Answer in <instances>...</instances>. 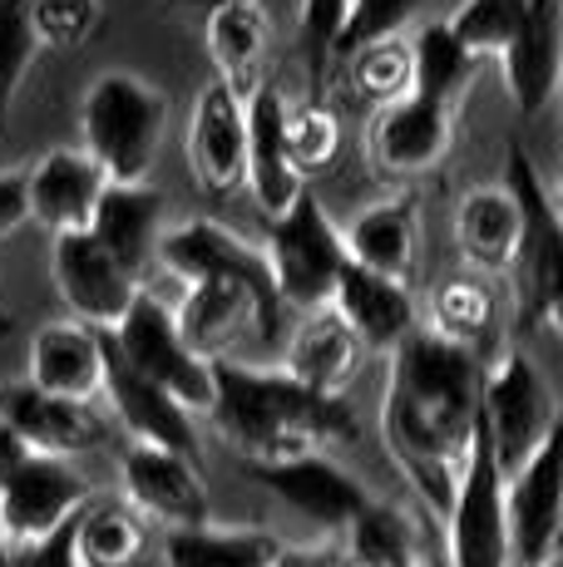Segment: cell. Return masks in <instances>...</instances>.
<instances>
[{"label":"cell","mask_w":563,"mask_h":567,"mask_svg":"<svg viewBox=\"0 0 563 567\" xmlns=\"http://www.w3.org/2000/svg\"><path fill=\"white\" fill-rule=\"evenodd\" d=\"M25 454H30V450H25V444L16 440V430H10V424L0 420V478H6L10 468L20 464V460H25Z\"/></svg>","instance_id":"cell-40"},{"label":"cell","mask_w":563,"mask_h":567,"mask_svg":"<svg viewBox=\"0 0 563 567\" xmlns=\"http://www.w3.org/2000/svg\"><path fill=\"white\" fill-rule=\"evenodd\" d=\"M110 346L124 355L139 375H149L154 385H164L183 410L208 414L213 400V361H203L188 341H183L178 321H173V307L149 291H139L129 301V311L110 326Z\"/></svg>","instance_id":"cell-8"},{"label":"cell","mask_w":563,"mask_h":567,"mask_svg":"<svg viewBox=\"0 0 563 567\" xmlns=\"http://www.w3.org/2000/svg\"><path fill=\"white\" fill-rule=\"evenodd\" d=\"M90 494V478L80 474L74 460L30 450L0 478V538H6V548H35V543L55 538L60 528H70V518L80 514Z\"/></svg>","instance_id":"cell-9"},{"label":"cell","mask_w":563,"mask_h":567,"mask_svg":"<svg viewBox=\"0 0 563 567\" xmlns=\"http://www.w3.org/2000/svg\"><path fill=\"white\" fill-rule=\"evenodd\" d=\"M100 395L110 400L114 420L129 430V440L139 444H164L178 454H198V434H193V410H183L164 385H154L149 375H139L134 365L110 346L104 336V375Z\"/></svg>","instance_id":"cell-20"},{"label":"cell","mask_w":563,"mask_h":567,"mask_svg":"<svg viewBox=\"0 0 563 567\" xmlns=\"http://www.w3.org/2000/svg\"><path fill=\"white\" fill-rule=\"evenodd\" d=\"M346 74H351V90L361 94L366 104H391L410 94V40L391 35V40H371V45L341 54Z\"/></svg>","instance_id":"cell-33"},{"label":"cell","mask_w":563,"mask_h":567,"mask_svg":"<svg viewBox=\"0 0 563 567\" xmlns=\"http://www.w3.org/2000/svg\"><path fill=\"white\" fill-rule=\"evenodd\" d=\"M366 144H371V163L386 178L430 173L454 144V104L426 100V94H406V100L381 104Z\"/></svg>","instance_id":"cell-18"},{"label":"cell","mask_w":563,"mask_h":567,"mask_svg":"<svg viewBox=\"0 0 563 567\" xmlns=\"http://www.w3.org/2000/svg\"><path fill=\"white\" fill-rule=\"evenodd\" d=\"M168 124V100L144 74L110 70L84 90L80 148L104 168L110 183H144L158 158Z\"/></svg>","instance_id":"cell-5"},{"label":"cell","mask_w":563,"mask_h":567,"mask_svg":"<svg viewBox=\"0 0 563 567\" xmlns=\"http://www.w3.org/2000/svg\"><path fill=\"white\" fill-rule=\"evenodd\" d=\"M327 307L351 326L366 351H381V355H391L420 326V307H416V297H410V281L371 271V267H361V261H346L341 267L337 291H331Z\"/></svg>","instance_id":"cell-21"},{"label":"cell","mask_w":563,"mask_h":567,"mask_svg":"<svg viewBox=\"0 0 563 567\" xmlns=\"http://www.w3.org/2000/svg\"><path fill=\"white\" fill-rule=\"evenodd\" d=\"M35 35H30L25 0H0V118H6L16 90L25 84L30 64H35Z\"/></svg>","instance_id":"cell-38"},{"label":"cell","mask_w":563,"mask_h":567,"mask_svg":"<svg viewBox=\"0 0 563 567\" xmlns=\"http://www.w3.org/2000/svg\"><path fill=\"white\" fill-rule=\"evenodd\" d=\"M263 257H267V277H273L287 311H311L331 301L341 267L351 257H346L341 227L327 217V207L311 193V183L297 193V203L287 213L273 217Z\"/></svg>","instance_id":"cell-6"},{"label":"cell","mask_w":563,"mask_h":567,"mask_svg":"<svg viewBox=\"0 0 563 567\" xmlns=\"http://www.w3.org/2000/svg\"><path fill=\"white\" fill-rule=\"evenodd\" d=\"M504 553L509 567H554L563 533V478H559V434L544 440L529 460L504 468Z\"/></svg>","instance_id":"cell-10"},{"label":"cell","mask_w":563,"mask_h":567,"mask_svg":"<svg viewBox=\"0 0 563 567\" xmlns=\"http://www.w3.org/2000/svg\"><path fill=\"white\" fill-rule=\"evenodd\" d=\"M247 158V109L223 80H203L188 109V168L203 193H237Z\"/></svg>","instance_id":"cell-16"},{"label":"cell","mask_w":563,"mask_h":567,"mask_svg":"<svg viewBox=\"0 0 563 567\" xmlns=\"http://www.w3.org/2000/svg\"><path fill=\"white\" fill-rule=\"evenodd\" d=\"M287 154L291 163L301 168V178H311V173L331 168L341 154V118L337 109H331L321 94H307L301 104L287 100Z\"/></svg>","instance_id":"cell-34"},{"label":"cell","mask_w":563,"mask_h":567,"mask_svg":"<svg viewBox=\"0 0 563 567\" xmlns=\"http://www.w3.org/2000/svg\"><path fill=\"white\" fill-rule=\"evenodd\" d=\"M30 35L35 50H80L100 35L104 25V0H25Z\"/></svg>","instance_id":"cell-35"},{"label":"cell","mask_w":563,"mask_h":567,"mask_svg":"<svg viewBox=\"0 0 563 567\" xmlns=\"http://www.w3.org/2000/svg\"><path fill=\"white\" fill-rule=\"evenodd\" d=\"M519 247V203L504 183L470 188L454 207V252L470 271L504 277Z\"/></svg>","instance_id":"cell-29"},{"label":"cell","mask_w":563,"mask_h":567,"mask_svg":"<svg viewBox=\"0 0 563 567\" xmlns=\"http://www.w3.org/2000/svg\"><path fill=\"white\" fill-rule=\"evenodd\" d=\"M208 414L243 464H277L356 440V414L341 395L307 390L282 365L257 361H213Z\"/></svg>","instance_id":"cell-3"},{"label":"cell","mask_w":563,"mask_h":567,"mask_svg":"<svg viewBox=\"0 0 563 567\" xmlns=\"http://www.w3.org/2000/svg\"><path fill=\"white\" fill-rule=\"evenodd\" d=\"M287 548L267 528H237V523H188L168 528L164 567H282Z\"/></svg>","instance_id":"cell-31"},{"label":"cell","mask_w":563,"mask_h":567,"mask_svg":"<svg viewBox=\"0 0 563 567\" xmlns=\"http://www.w3.org/2000/svg\"><path fill=\"white\" fill-rule=\"evenodd\" d=\"M474 54L454 40V30L446 20L436 25H420L410 35V94H426V100L454 104L464 94V84L474 80Z\"/></svg>","instance_id":"cell-32"},{"label":"cell","mask_w":563,"mask_h":567,"mask_svg":"<svg viewBox=\"0 0 563 567\" xmlns=\"http://www.w3.org/2000/svg\"><path fill=\"white\" fill-rule=\"evenodd\" d=\"M104 168L84 148H50L25 168V213L45 233L90 227L94 203L104 193Z\"/></svg>","instance_id":"cell-22"},{"label":"cell","mask_w":563,"mask_h":567,"mask_svg":"<svg viewBox=\"0 0 563 567\" xmlns=\"http://www.w3.org/2000/svg\"><path fill=\"white\" fill-rule=\"evenodd\" d=\"M25 223V168H0V237L20 233Z\"/></svg>","instance_id":"cell-39"},{"label":"cell","mask_w":563,"mask_h":567,"mask_svg":"<svg viewBox=\"0 0 563 567\" xmlns=\"http://www.w3.org/2000/svg\"><path fill=\"white\" fill-rule=\"evenodd\" d=\"M178 10H198V16H208L213 6H227V0H173Z\"/></svg>","instance_id":"cell-41"},{"label":"cell","mask_w":563,"mask_h":567,"mask_svg":"<svg viewBox=\"0 0 563 567\" xmlns=\"http://www.w3.org/2000/svg\"><path fill=\"white\" fill-rule=\"evenodd\" d=\"M100 375H104V331L74 321H45L30 336V355H25V380L50 395H70V400H94L100 395Z\"/></svg>","instance_id":"cell-24"},{"label":"cell","mask_w":563,"mask_h":567,"mask_svg":"<svg viewBox=\"0 0 563 567\" xmlns=\"http://www.w3.org/2000/svg\"><path fill=\"white\" fill-rule=\"evenodd\" d=\"M208 60L213 80H223L233 94H253L267 80V45H273V25H267L263 0H227L208 10Z\"/></svg>","instance_id":"cell-27"},{"label":"cell","mask_w":563,"mask_h":567,"mask_svg":"<svg viewBox=\"0 0 563 567\" xmlns=\"http://www.w3.org/2000/svg\"><path fill=\"white\" fill-rule=\"evenodd\" d=\"M247 474H253L267 494H277L291 514L327 528L331 538H341V533L366 514V504H371V488H366L351 468H341L327 450H307V454H297V460H277V464H247Z\"/></svg>","instance_id":"cell-13"},{"label":"cell","mask_w":563,"mask_h":567,"mask_svg":"<svg viewBox=\"0 0 563 567\" xmlns=\"http://www.w3.org/2000/svg\"><path fill=\"white\" fill-rule=\"evenodd\" d=\"M504 188L519 203V247H514V297H519V321L534 336L559 331V307H563V223L559 203L549 193L539 163L529 158L524 144L504 148Z\"/></svg>","instance_id":"cell-4"},{"label":"cell","mask_w":563,"mask_h":567,"mask_svg":"<svg viewBox=\"0 0 563 567\" xmlns=\"http://www.w3.org/2000/svg\"><path fill=\"white\" fill-rule=\"evenodd\" d=\"M420 10H426V0H346L341 30H337V40H331V60L371 45V40L406 35L420 20Z\"/></svg>","instance_id":"cell-36"},{"label":"cell","mask_w":563,"mask_h":567,"mask_svg":"<svg viewBox=\"0 0 563 567\" xmlns=\"http://www.w3.org/2000/svg\"><path fill=\"white\" fill-rule=\"evenodd\" d=\"M247 109V158H243V188L253 193L257 213L273 223L277 213H287L297 203V193L307 188L301 168L287 154V94L273 80H263L243 100Z\"/></svg>","instance_id":"cell-17"},{"label":"cell","mask_w":563,"mask_h":567,"mask_svg":"<svg viewBox=\"0 0 563 567\" xmlns=\"http://www.w3.org/2000/svg\"><path fill=\"white\" fill-rule=\"evenodd\" d=\"M154 261L183 281L173 321L203 361H257L263 346H282L287 307L267 277V257L233 227L208 217L164 227Z\"/></svg>","instance_id":"cell-2"},{"label":"cell","mask_w":563,"mask_h":567,"mask_svg":"<svg viewBox=\"0 0 563 567\" xmlns=\"http://www.w3.org/2000/svg\"><path fill=\"white\" fill-rule=\"evenodd\" d=\"M500 488H504V468L494 460L480 420H474V444H470V454H464V468H460V478H454L446 514H440L450 523V538H446L450 563L446 567H509Z\"/></svg>","instance_id":"cell-11"},{"label":"cell","mask_w":563,"mask_h":567,"mask_svg":"<svg viewBox=\"0 0 563 567\" xmlns=\"http://www.w3.org/2000/svg\"><path fill=\"white\" fill-rule=\"evenodd\" d=\"M420 326L430 336L450 346H464V351L484 355V346L494 341V326H500V287L484 271H454V277L436 281L420 307Z\"/></svg>","instance_id":"cell-28"},{"label":"cell","mask_w":563,"mask_h":567,"mask_svg":"<svg viewBox=\"0 0 563 567\" xmlns=\"http://www.w3.org/2000/svg\"><path fill=\"white\" fill-rule=\"evenodd\" d=\"M519 16H524V0H460L446 25L474 60H494L514 35Z\"/></svg>","instance_id":"cell-37"},{"label":"cell","mask_w":563,"mask_h":567,"mask_svg":"<svg viewBox=\"0 0 563 567\" xmlns=\"http://www.w3.org/2000/svg\"><path fill=\"white\" fill-rule=\"evenodd\" d=\"M164 193L149 188L144 183H104L100 203H94V217H90V233L100 237L110 252L124 261L134 277H144L149 261L158 257V237H164Z\"/></svg>","instance_id":"cell-26"},{"label":"cell","mask_w":563,"mask_h":567,"mask_svg":"<svg viewBox=\"0 0 563 567\" xmlns=\"http://www.w3.org/2000/svg\"><path fill=\"white\" fill-rule=\"evenodd\" d=\"M504 74L509 104L524 118H539L559 94V60H563V0H524L509 45L494 54Z\"/></svg>","instance_id":"cell-19"},{"label":"cell","mask_w":563,"mask_h":567,"mask_svg":"<svg viewBox=\"0 0 563 567\" xmlns=\"http://www.w3.org/2000/svg\"><path fill=\"white\" fill-rule=\"evenodd\" d=\"M50 271H55V291L70 307L74 321L110 331L119 316L129 311V301L139 297V277L119 261L90 227L74 233H55V252H50Z\"/></svg>","instance_id":"cell-12"},{"label":"cell","mask_w":563,"mask_h":567,"mask_svg":"<svg viewBox=\"0 0 563 567\" xmlns=\"http://www.w3.org/2000/svg\"><path fill=\"white\" fill-rule=\"evenodd\" d=\"M70 553L80 567H139L149 558V518L119 494H90L70 518Z\"/></svg>","instance_id":"cell-30"},{"label":"cell","mask_w":563,"mask_h":567,"mask_svg":"<svg viewBox=\"0 0 563 567\" xmlns=\"http://www.w3.org/2000/svg\"><path fill=\"white\" fill-rule=\"evenodd\" d=\"M341 243L351 261L410 281L416 277V257H420V198L416 193H386V198L366 203L341 227Z\"/></svg>","instance_id":"cell-25"},{"label":"cell","mask_w":563,"mask_h":567,"mask_svg":"<svg viewBox=\"0 0 563 567\" xmlns=\"http://www.w3.org/2000/svg\"><path fill=\"white\" fill-rule=\"evenodd\" d=\"M193 460L198 454L129 440L124 460H119V498H129L149 523H164V528H188V523L213 518L208 484Z\"/></svg>","instance_id":"cell-14"},{"label":"cell","mask_w":563,"mask_h":567,"mask_svg":"<svg viewBox=\"0 0 563 567\" xmlns=\"http://www.w3.org/2000/svg\"><path fill=\"white\" fill-rule=\"evenodd\" d=\"M480 430H484V440H490L500 468H514L544 440L559 434L554 385L544 380V370H539V361L524 351V346H509V351H500L490 365H484Z\"/></svg>","instance_id":"cell-7"},{"label":"cell","mask_w":563,"mask_h":567,"mask_svg":"<svg viewBox=\"0 0 563 567\" xmlns=\"http://www.w3.org/2000/svg\"><path fill=\"white\" fill-rule=\"evenodd\" d=\"M480 380L484 355L440 341L426 326H416L391 351V375H386L381 395V434L406 484L436 514H446L464 454L474 444Z\"/></svg>","instance_id":"cell-1"},{"label":"cell","mask_w":563,"mask_h":567,"mask_svg":"<svg viewBox=\"0 0 563 567\" xmlns=\"http://www.w3.org/2000/svg\"><path fill=\"white\" fill-rule=\"evenodd\" d=\"M0 420L16 430V440L35 454H60V460H84L110 440V424L100 420L94 400L50 395L30 380L0 385Z\"/></svg>","instance_id":"cell-15"},{"label":"cell","mask_w":563,"mask_h":567,"mask_svg":"<svg viewBox=\"0 0 563 567\" xmlns=\"http://www.w3.org/2000/svg\"><path fill=\"white\" fill-rule=\"evenodd\" d=\"M366 361V346L356 341V331L341 321L331 307L297 311V326L282 331V370L291 380H301L307 390L321 395H341L356 380V370Z\"/></svg>","instance_id":"cell-23"},{"label":"cell","mask_w":563,"mask_h":567,"mask_svg":"<svg viewBox=\"0 0 563 567\" xmlns=\"http://www.w3.org/2000/svg\"><path fill=\"white\" fill-rule=\"evenodd\" d=\"M282 567H291V558H282Z\"/></svg>","instance_id":"cell-42"}]
</instances>
